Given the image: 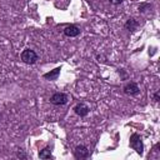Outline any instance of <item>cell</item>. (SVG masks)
I'll return each mask as SVG.
<instances>
[{
	"instance_id": "obj_1",
	"label": "cell",
	"mask_w": 160,
	"mask_h": 160,
	"mask_svg": "<svg viewBox=\"0 0 160 160\" xmlns=\"http://www.w3.org/2000/svg\"><path fill=\"white\" fill-rule=\"evenodd\" d=\"M130 148H132L138 154H142V150H144V145H142V140H141V136L139 134H132L130 136Z\"/></svg>"
},
{
	"instance_id": "obj_2",
	"label": "cell",
	"mask_w": 160,
	"mask_h": 160,
	"mask_svg": "<svg viewBox=\"0 0 160 160\" xmlns=\"http://www.w3.org/2000/svg\"><path fill=\"white\" fill-rule=\"evenodd\" d=\"M21 60L25 64H35L38 61V55L34 50L31 49H26L21 52Z\"/></svg>"
},
{
	"instance_id": "obj_3",
	"label": "cell",
	"mask_w": 160,
	"mask_h": 160,
	"mask_svg": "<svg viewBox=\"0 0 160 160\" xmlns=\"http://www.w3.org/2000/svg\"><path fill=\"white\" fill-rule=\"evenodd\" d=\"M50 102L54 105H65L68 102V95L64 92H55L51 95Z\"/></svg>"
},
{
	"instance_id": "obj_4",
	"label": "cell",
	"mask_w": 160,
	"mask_h": 160,
	"mask_svg": "<svg viewBox=\"0 0 160 160\" xmlns=\"http://www.w3.org/2000/svg\"><path fill=\"white\" fill-rule=\"evenodd\" d=\"M74 156L76 159H86L89 156V150L85 145H78L74 150Z\"/></svg>"
},
{
	"instance_id": "obj_5",
	"label": "cell",
	"mask_w": 160,
	"mask_h": 160,
	"mask_svg": "<svg viewBox=\"0 0 160 160\" xmlns=\"http://www.w3.org/2000/svg\"><path fill=\"white\" fill-rule=\"evenodd\" d=\"M64 34L69 38H75L80 34V29L76 26V25H69L64 29Z\"/></svg>"
},
{
	"instance_id": "obj_6",
	"label": "cell",
	"mask_w": 160,
	"mask_h": 160,
	"mask_svg": "<svg viewBox=\"0 0 160 160\" xmlns=\"http://www.w3.org/2000/svg\"><path fill=\"white\" fill-rule=\"evenodd\" d=\"M139 90L140 89H139L138 84H135V82H129L124 86V92L128 94V95H135V94L139 92Z\"/></svg>"
},
{
	"instance_id": "obj_7",
	"label": "cell",
	"mask_w": 160,
	"mask_h": 160,
	"mask_svg": "<svg viewBox=\"0 0 160 160\" xmlns=\"http://www.w3.org/2000/svg\"><path fill=\"white\" fill-rule=\"evenodd\" d=\"M74 111H75V114L76 115H79V116H86L88 114H89V108L85 105V104H82V102H80V104H78L75 108H74Z\"/></svg>"
},
{
	"instance_id": "obj_8",
	"label": "cell",
	"mask_w": 160,
	"mask_h": 160,
	"mask_svg": "<svg viewBox=\"0 0 160 160\" xmlns=\"http://www.w3.org/2000/svg\"><path fill=\"white\" fill-rule=\"evenodd\" d=\"M60 70H61V68H55L54 70H50L49 72H45L42 76L46 80H56L60 75Z\"/></svg>"
},
{
	"instance_id": "obj_9",
	"label": "cell",
	"mask_w": 160,
	"mask_h": 160,
	"mask_svg": "<svg viewBox=\"0 0 160 160\" xmlns=\"http://www.w3.org/2000/svg\"><path fill=\"white\" fill-rule=\"evenodd\" d=\"M138 21L135 20V19H132V18H130V19H128V21L125 22V29H128L129 31H135V29L138 28Z\"/></svg>"
},
{
	"instance_id": "obj_10",
	"label": "cell",
	"mask_w": 160,
	"mask_h": 160,
	"mask_svg": "<svg viewBox=\"0 0 160 160\" xmlns=\"http://www.w3.org/2000/svg\"><path fill=\"white\" fill-rule=\"evenodd\" d=\"M39 156L40 159H52V155H51V150L49 148H45L42 149L40 152H39Z\"/></svg>"
},
{
	"instance_id": "obj_11",
	"label": "cell",
	"mask_w": 160,
	"mask_h": 160,
	"mask_svg": "<svg viewBox=\"0 0 160 160\" xmlns=\"http://www.w3.org/2000/svg\"><path fill=\"white\" fill-rule=\"evenodd\" d=\"M150 8V4H146V2H142V4H140V6H139V11L140 12H142V11H145L146 9H149Z\"/></svg>"
},
{
	"instance_id": "obj_12",
	"label": "cell",
	"mask_w": 160,
	"mask_h": 160,
	"mask_svg": "<svg viewBox=\"0 0 160 160\" xmlns=\"http://www.w3.org/2000/svg\"><path fill=\"white\" fill-rule=\"evenodd\" d=\"M112 5H119V4H121L122 2V0H109Z\"/></svg>"
},
{
	"instance_id": "obj_13",
	"label": "cell",
	"mask_w": 160,
	"mask_h": 160,
	"mask_svg": "<svg viewBox=\"0 0 160 160\" xmlns=\"http://www.w3.org/2000/svg\"><path fill=\"white\" fill-rule=\"evenodd\" d=\"M154 100L155 101H159V92H155L154 94Z\"/></svg>"
},
{
	"instance_id": "obj_14",
	"label": "cell",
	"mask_w": 160,
	"mask_h": 160,
	"mask_svg": "<svg viewBox=\"0 0 160 160\" xmlns=\"http://www.w3.org/2000/svg\"><path fill=\"white\" fill-rule=\"evenodd\" d=\"M18 156H19V158H26V155H25V154H22L21 151H19V152H18Z\"/></svg>"
}]
</instances>
